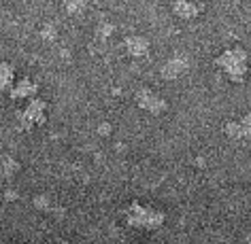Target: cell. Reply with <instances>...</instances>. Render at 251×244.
I'll use <instances>...</instances> for the list:
<instances>
[{
	"instance_id": "5b68a950",
	"label": "cell",
	"mask_w": 251,
	"mask_h": 244,
	"mask_svg": "<svg viewBox=\"0 0 251 244\" xmlns=\"http://www.w3.org/2000/svg\"><path fill=\"white\" fill-rule=\"evenodd\" d=\"M187 70H190V60H187V55H183V53L173 55V58L166 60L160 68L164 79H179V77H183Z\"/></svg>"
},
{
	"instance_id": "30bf717a",
	"label": "cell",
	"mask_w": 251,
	"mask_h": 244,
	"mask_svg": "<svg viewBox=\"0 0 251 244\" xmlns=\"http://www.w3.org/2000/svg\"><path fill=\"white\" fill-rule=\"evenodd\" d=\"M34 91H36V83H34V81H30V79H22L20 83H17V85L13 87V89H11V98H15V100L30 98Z\"/></svg>"
},
{
	"instance_id": "6da1fadb",
	"label": "cell",
	"mask_w": 251,
	"mask_h": 244,
	"mask_svg": "<svg viewBox=\"0 0 251 244\" xmlns=\"http://www.w3.org/2000/svg\"><path fill=\"white\" fill-rule=\"evenodd\" d=\"M215 66L224 68L232 83H243L249 70V53L241 47L226 49V51L215 60Z\"/></svg>"
},
{
	"instance_id": "ac0fdd59",
	"label": "cell",
	"mask_w": 251,
	"mask_h": 244,
	"mask_svg": "<svg viewBox=\"0 0 251 244\" xmlns=\"http://www.w3.org/2000/svg\"><path fill=\"white\" fill-rule=\"evenodd\" d=\"M249 244H251V240H249Z\"/></svg>"
},
{
	"instance_id": "9c48e42d",
	"label": "cell",
	"mask_w": 251,
	"mask_h": 244,
	"mask_svg": "<svg viewBox=\"0 0 251 244\" xmlns=\"http://www.w3.org/2000/svg\"><path fill=\"white\" fill-rule=\"evenodd\" d=\"M13 79H15L13 66L9 62H0V91L13 89Z\"/></svg>"
},
{
	"instance_id": "52a82bcc",
	"label": "cell",
	"mask_w": 251,
	"mask_h": 244,
	"mask_svg": "<svg viewBox=\"0 0 251 244\" xmlns=\"http://www.w3.org/2000/svg\"><path fill=\"white\" fill-rule=\"evenodd\" d=\"M124 47H126V53L132 55V58H145L149 53V45L147 39H143V36H128V39L124 41Z\"/></svg>"
},
{
	"instance_id": "4fadbf2b",
	"label": "cell",
	"mask_w": 251,
	"mask_h": 244,
	"mask_svg": "<svg viewBox=\"0 0 251 244\" xmlns=\"http://www.w3.org/2000/svg\"><path fill=\"white\" fill-rule=\"evenodd\" d=\"M113 30H115V28H113V26H111V23H106V22H102V23H98V28H96V36H98V39H100V41H104V39H106V36H109V34L113 32Z\"/></svg>"
},
{
	"instance_id": "8992f818",
	"label": "cell",
	"mask_w": 251,
	"mask_h": 244,
	"mask_svg": "<svg viewBox=\"0 0 251 244\" xmlns=\"http://www.w3.org/2000/svg\"><path fill=\"white\" fill-rule=\"evenodd\" d=\"M224 132L232 140H251V112H247L241 121H228Z\"/></svg>"
},
{
	"instance_id": "9a60e30c",
	"label": "cell",
	"mask_w": 251,
	"mask_h": 244,
	"mask_svg": "<svg viewBox=\"0 0 251 244\" xmlns=\"http://www.w3.org/2000/svg\"><path fill=\"white\" fill-rule=\"evenodd\" d=\"M34 206H36V208H43V210H47V206H49L47 198H45V196H39V198H34Z\"/></svg>"
},
{
	"instance_id": "7c38bea8",
	"label": "cell",
	"mask_w": 251,
	"mask_h": 244,
	"mask_svg": "<svg viewBox=\"0 0 251 244\" xmlns=\"http://www.w3.org/2000/svg\"><path fill=\"white\" fill-rule=\"evenodd\" d=\"M64 7L71 15H77L87 7V0H64Z\"/></svg>"
},
{
	"instance_id": "e0dca14e",
	"label": "cell",
	"mask_w": 251,
	"mask_h": 244,
	"mask_svg": "<svg viewBox=\"0 0 251 244\" xmlns=\"http://www.w3.org/2000/svg\"><path fill=\"white\" fill-rule=\"evenodd\" d=\"M62 244H71V242H62Z\"/></svg>"
},
{
	"instance_id": "7a4b0ae2",
	"label": "cell",
	"mask_w": 251,
	"mask_h": 244,
	"mask_svg": "<svg viewBox=\"0 0 251 244\" xmlns=\"http://www.w3.org/2000/svg\"><path fill=\"white\" fill-rule=\"evenodd\" d=\"M126 221H128L130 227L136 229H158L166 221V215L162 210L147 208V206H141L139 202H132L126 210Z\"/></svg>"
},
{
	"instance_id": "ba28073f",
	"label": "cell",
	"mask_w": 251,
	"mask_h": 244,
	"mask_svg": "<svg viewBox=\"0 0 251 244\" xmlns=\"http://www.w3.org/2000/svg\"><path fill=\"white\" fill-rule=\"evenodd\" d=\"M173 13L181 20H194L200 13V7L194 4L192 0H173Z\"/></svg>"
},
{
	"instance_id": "3957f363",
	"label": "cell",
	"mask_w": 251,
	"mask_h": 244,
	"mask_svg": "<svg viewBox=\"0 0 251 244\" xmlns=\"http://www.w3.org/2000/svg\"><path fill=\"white\" fill-rule=\"evenodd\" d=\"M45 109H47V104L43 102V100H30V104L20 112V115H17L20 126L24 130H28V128H34V126L45 123V119H47Z\"/></svg>"
},
{
	"instance_id": "5bb4252c",
	"label": "cell",
	"mask_w": 251,
	"mask_h": 244,
	"mask_svg": "<svg viewBox=\"0 0 251 244\" xmlns=\"http://www.w3.org/2000/svg\"><path fill=\"white\" fill-rule=\"evenodd\" d=\"M41 36L43 39H47V41H53L55 39V26L53 23H45L43 30H41Z\"/></svg>"
},
{
	"instance_id": "8fae6325",
	"label": "cell",
	"mask_w": 251,
	"mask_h": 244,
	"mask_svg": "<svg viewBox=\"0 0 251 244\" xmlns=\"http://www.w3.org/2000/svg\"><path fill=\"white\" fill-rule=\"evenodd\" d=\"M17 170H20V164H17L15 157H11V155H2L0 157V180L11 178Z\"/></svg>"
},
{
	"instance_id": "2e32d148",
	"label": "cell",
	"mask_w": 251,
	"mask_h": 244,
	"mask_svg": "<svg viewBox=\"0 0 251 244\" xmlns=\"http://www.w3.org/2000/svg\"><path fill=\"white\" fill-rule=\"evenodd\" d=\"M100 134H109V123H102V128H100Z\"/></svg>"
},
{
	"instance_id": "277c9868",
	"label": "cell",
	"mask_w": 251,
	"mask_h": 244,
	"mask_svg": "<svg viewBox=\"0 0 251 244\" xmlns=\"http://www.w3.org/2000/svg\"><path fill=\"white\" fill-rule=\"evenodd\" d=\"M136 104H139L143 111H149L151 115H160V112H164L168 109L166 100L160 98L153 89H139L136 91Z\"/></svg>"
}]
</instances>
